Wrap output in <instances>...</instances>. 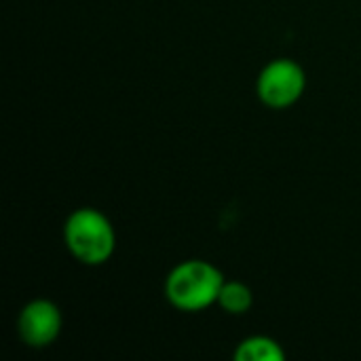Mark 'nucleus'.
I'll use <instances>...</instances> for the list:
<instances>
[{"instance_id":"f257e3e1","label":"nucleus","mask_w":361,"mask_h":361,"mask_svg":"<svg viewBox=\"0 0 361 361\" xmlns=\"http://www.w3.org/2000/svg\"><path fill=\"white\" fill-rule=\"evenodd\" d=\"M224 286L222 273L203 260H190L176 267L165 283L167 300L182 311H201L218 302Z\"/></svg>"},{"instance_id":"f03ea898","label":"nucleus","mask_w":361,"mask_h":361,"mask_svg":"<svg viewBox=\"0 0 361 361\" xmlns=\"http://www.w3.org/2000/svg\"><path fill=\"white\" fill-rule=\"evenodd\" d=\"M66 245L85 264H102L114 252V231L95 209H76L63 228Z\"/></svg>"},{"instance_id":"7ed1b4c3","label":"nucleus","mask_w":361,"mask_h":361,"mask_svg":"<svg viewBox=\"0 0 361 361\" xmlns=\"http://www.w3.org/2000/svg\"><path fill=\"white\" fill-rule=\"evenodd\" d=\"M305 85V72L296 61L277 59L262 70L258 78V95L271 108H288L302 95Z\"/></svg>"},{"instance_id":"20e7f679","label":"nucleus","mask_w":361,"mask_h":361,"mask_svg":"<svg viewBox=\"0 0 361 361\" xmlns=\"http://www.w3.org/2000/svg\"><path fill=\"white\" fill-rule=\"evenodd\" d=\"M19 336L25 345L40 349L51 345L61 330V315L49 300H34L23 307L17 322Z\"/></svg>"},{"instance_id":"39448f33","label":"nucleus","mask_w":361,"mask_h":361,"mask_svg":"<svg viewBox=\"0 0 361 361\" xmlns=\"http://www.w3.org/2000/svg\"><path fill=\"white\" fill-rule=\"evenodd\" d=\"M286 357L281 347L264 336H254L247 338L239 345L235 351V360L239 361H281Z\"/></svg>"},{"instance_id":"423d86ee","label":"nucleus","mask_w":361,"mask_h":361,"mask_svg":"<svg viewBox=\"0 0 361 361\" xmlns=\"http://www.w3.org/2000/svg\"><path fill=\"white\" fill-rule=\"evenodd\" d=\"M218 302H220V307L226 313L241 315V313H245L252 307L254 298H252V292H250L247 286L237 283V281H231V283H224L222 286L220 296H218Z\"/></svg>"}]
</instances>
